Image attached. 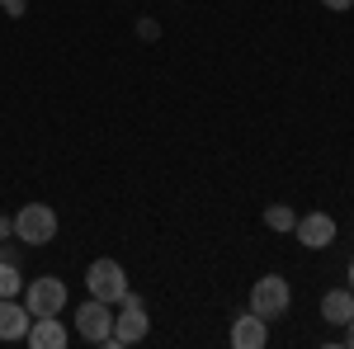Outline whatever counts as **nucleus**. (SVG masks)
<instances>
[{
  "mask_svg": "<svg viewBox=\"0 0 354 349\" xmlns=\"http://www.w3.org/2000/svg\"><path fill=\"white\" fill-rule=\"evenodd\" d=\"M147 330H151V317H147L142 297L128 293L123 302H118V317H113V330H109L104 345L109 349H128V345H137V340H147Z\"/></svg>",
  "mask_w": 354,
  "mask_h": 349,
  "instance_id": "1",
  "label": "nucleus"
},
{
  "mask_svg": "<svg viewBox=\"0 0 354 349\" xmlns=\"http://www.w3.org/2000/svg\"><path fill=\"white\" fill-rule=\"evenodd\" d=\"M85 288H90V297H100L109 307H118L123 297L133 293L128 288V269L118 265V260H95V265L85 269Z\"/></svg>",
  "mask_w": 354,
  "mask_h": 349,
  "instance_id": "2",
  "label": "nucleus"
},
{
  "mask_svg": "<svg viewBox=\"0 0 354 349\" xmlns=\"http://www.w3.org/2000/svg\"><path fill=\"white\" fill-rule=\"evenodd\" d=\"M15 241H24V245L57 241V213L48 203H24V208L15 213Z\"/></svg>",
  "mask_w": 354,
  "mask_h": 349,
  "instance_id": "3",
  "label": "nucleus"
},
{
  "mask_svg": "<svg viewBox=\"0 0 354 349\" xmlns=\"http://www.w3.org/2000/svg\"><path fill=\"white\" fill-rule=\"evenodd\" d=\"M288 302H293V288H288V279H279V274H265V279H255V288H250V312L255 317H283L288 312Z\"/></svg>",
  "mask_w": 354,
  "mask_h": 349,
  "instance_id": "4",
  "label": "nucleus"
},
{
  "mask_svg": "<svg viewBox=\"0 0 354 349\" xmlns=\"http://www.w3.org/2000/svg\"><path fill=\"white\" fill-rule=\"evenodd\" d=\"M24 307L33 312V317H57V312L66 307V283L53 279V274L28 279V283H24Z\"/></svg>",
  "mask_w": 354,
  "mask_h": 349,
  "instance_id": "5",
  "label": "nucleus"
},
{
  "mask_svg": "<svg viewBox=\"0 0 354 349\" xmlns=\"http://www.w3.org/2000/svg\"><path fill=\"white\" fill-rule=\"evenodd\" d=\"M109 330H113V307H109V302L90 297V302L76 307V335H81V340L104 345V340H109Z\"/></svg>",
  "mask_w": 354,
  "mask_h": 349,
  "instance_id": "6",
  "label": "nucleus"
},
{
  "mask_svg": "<svg viewBox=\"0 0 354 349\" xmlns=\"http://www.w3.org/2000/svg\"><path fill=\"white\" fill-rule=\"evenodd\" d=\"M293 236H298L307 250H326L330 241H335V217L330 213H307L293 222Z\"/></svg>",
  "mask_w": 354,
  "mask_h": 349,
  "instance_id": "7",
  "label": "nucleus"
},
{
  "mask_svg": "<svg viewBox=\"0 0 354 349\" xmlns=\"http://www.w3.org/2000/svg\"><path fill=\"white\" fill-rule=\"evenodd\" d=\"M265 340H270V321L245 307L241 317L232 321V349H265Z\"/></svg>",
  "mask_w": 354,
  "mask_h": 349,
  "instance_id": "8",
  "label": "nucleus"
},
{
  "mask_svg": "<svg viewBox=\"0 0 354 349\" xmlns=\"http://www.w3.org/2000/svg\"><path fill=\"white\" fill-rule=\"evenodd\" d=\"M28 326H33V312H28L19 297H0V340H24Z\"/></svg>",
  "mask_w": 354,
  "mask_h": 349,
  "instance_id": "9",
  "label": "nucleus"
},
{
  "mask_svg": "<svg viewBox=\"0 0 354 349\" xmlns=\"http://www.w3.org/2000/svg\"><path fill=\"white\" fill-rule=\"evenodd\" d=\"M33 349H66V326H62V317H33V326H28V335H24Z\"/></svg>",
  "mask_w": 354,
  "mask_h": 349,
  "instance_id": "10",
  "label": "nucleus"
},
{
  "mask_svg": "<svg viewBox=\"0 0 354 349\" xmlns=\"http://www.w3.org/2000/svg\"><path fill=\"white\" fill-rule=\"evenodd\" d=\"M322 317H326L330 326L354 321V288H330V293L322 297Z\"/></svg>",
  "mask_w": 354,
  "mask_h": 349,
  "instance_id": "11",
  "label": "nucleus"
},
{
  "mask_svg": "<svg viewBox=\"0 0 354 349\" xmlns=\"http://www.w3.org/2000/svg\"><path fill=\"white\" fill-rule=\"evenodd\" d=\"M24 293V274L15 260H0V297H19Z\"/></svg>",
  "mask_w": 354,
  "mask_h": 349,
  "instance_id": "12",
  "label": "nucleus"
},
{
  "mask_svg": "<svg viewBox=\"0 0 354 349\" xmlns=\"http://www.w3.org/2000/svg\"><path fill=\"white\" fill-rule=\"evenodd\" d=\"M293 222H298V213H293L288 203H270V208H265V227H270V232H293Z\"/></svg>",
  "mask_w": 354,
  "mask_h": 349,
  "instance_id": "13",
  "label": "nucleus"
},
{
  "mask_svg": "<svg viewBox=\"0 0 354 349\" xmlns=\"http://www.w3.org/2000/svg\"><path fill=\"white\" fill-rule=\"evenodd\" d=\"M137 38L156 43V38H161V24H156V19H137Z\"/></svg>",
  "mask_w": 354,
  "mask_h": 349,
  "instance_id": "14",
  "label": "nucleus"
},
{
  "mask_svg": "<svg viewBox=\"0 0 354 349\" xmlns=\"http://www.w3.org/2000/svg\"><path fill=\"white\" fill-rule=\"evenodd\" d=\"M0 10H5V15H10V19H24V0H5V5H0Z\"/></svg>",
  "mask_w": 354,
  "mask_h": 349,
  "instance_id": "15",
  "label": "nucleus"
},
{
  "mask_svg": "<svg viewBox=\"0 0 354 349\" xmlns=\"http://www.w3.org/2000/svg\"><path fill=\"white\" fill-rule=\"evenodd\" d=\"M10 236H15V217L0 213V241H10Z\"/></svg>",
  "mask_w": 354,
  "mask_h": 349,
  "instance_id": "16",
  "label": "nucleus"
},
{
  "mask_svg": "<svg viewBox=\"0 0 354 349\" xmlns=\"http://www.w3.org/2000/svg\"><path fill=\"white\" fill-rule=\"evenodd\" d=\"M322 5H326V10H350L354 0H322Z\"/></svg>",
  "mask_w": 354,
  "mask_h": 349,
  "instance_id": "17",
  "label": "nucleus"
},
{
  "mask_svg": "<svg viewBox=\"0 0 354 349\" xmlns=\"http://www.w3.org/2000/svg\"><path fill=\"white\" fill-rule=\"evenodd\" d=\"M340 330H345V345L354 349V321H345V326H340Z\"/></svg>",
  "mask_w": 354,
  "mask_h": 349,
  "instance_id": "18",
  "label": "nucleus"
},
{
  "mask_svg": "<svg viewBox=\"0 0 354 349\" xmlns=\"http://www.w3.org/2000/svg\"><path fill=\"white\" fill-rule=\"evenodd\" d=\"M0 260H15V255H10V250H5V245H0Z\"/></svg>",
  "mask_w": 354,
  "mask_h": 349,
  "instance_id": "19",
  "label": "nucleus"
},
{
  "mask_svg": "<svg viewBox=\"0 0 354 349\" xmlns=\"http://www.w3.org/2000/svg\"><path fill=\"white\" fill-rule=\"evenodd\" d=\"M350 279H354V269H350Z\"/></svg>",
  "mask_w": 354,
  "mask_h": 349,
  "instance_id": "20",
  "label": "nucleus"
},
{
  "mask_svg": "<svg viewBox=\"0 0 354 349\" xmlns=\"http://www.w3.org/2000/svg\"><path fill=\"white\" fill-rule=\"evenodd\" d=\"M0 5H5V0H0Z\"/></svg>",
  "mask_w": 354,
  "mask_h": 349,
  "instance_id": "21",
  "label": "nucleus"
}]
</instances>
